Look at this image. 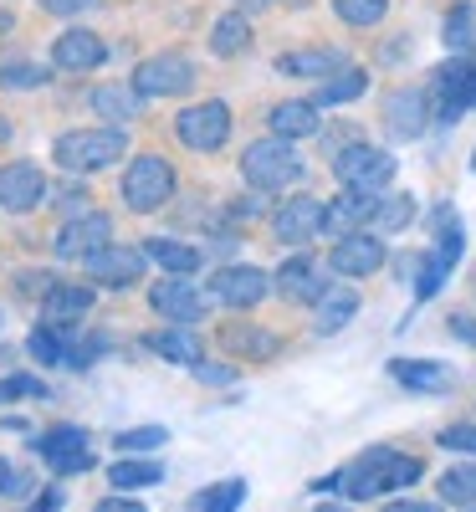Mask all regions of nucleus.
<instances>
[{"mask_svg":"<svg viewBox=\"0 0 476 512\" xmlns=\"http://www.w3.org/2000/svg\"><path fill=\"white\" fill-rule=\"evenodd\" d=\"M420 472H425V466H420L415 456H400V451H389V446H374V451H364L354 466H343V472H333V477H323V482H313V487H318V492H349L354 502H369V497H379V492H395V487L420 482Z\"/></svg>","mask_w":476,"mask_h":512,"instance_id":"obj_1","label":"nucleus"},{"mask_svg":"<svg viewBox=\"0 0 476 512\" xmlns=\"http://www.w3.org/2000/svg\"><path fill=\"white\" fill-rule=\"evenodd\" d=\"M52 154L67 175H93V169H108L128 154V139L123 128H72V134L52 144Z\"/></svg>","mask_w":476,"mask_h":512,"instance_id":"obj_2","label":"nucleus"},{"mask_svg":"<svg viewBox=\"0 0 476 512\" xmlns=\"http://www.w3.org/2000/svg\"><path fill=\"white\" fill-rule=\"evenodd\" d=\"M241 175L256 190H287L302 180V154L292 149V139H262V144H246L241 154Z\"/></svg>","mask_w":476,"mask_h":512,"instance_id":"obj_3","label":"nucleus"},{"mask_svg":"<svg viewBox=\"0 0 476 512\" xmlns=\"http://www.w3.org/2000/svg\"><path fill=\"white\" fill-rule=\"evenodd\" d=\"M333 175L343 190H384L389 180H395V154H384L374 144H343L333 149Z\"/></svg>","mask_w":476,"mask_h":512,"instance_id":"obj_4","label":"nucleus"},{"mask_svg":"<svg viewBox=\"0 0 476 512\" xmlns=\"http://www.w3.org/2000/svg\"><path fill=\"white\" fill-rule=\"evenodd\" d=\"M430 108H436L441 123H456L461 113L476 108V62L471 57H451L436 67V77H430Z\"/></svg>","mask_w":476,"mask_h":512,"instance_id":"obj_5","label":"nucleus"},{"mask_svg":"<svg viewBox=\"0 0 476 512\" xmlns=\"http://www.w3.org/2000/svg\"><path fill=\"white\" fill-rule=\"evenodd\" d=\"M169 195H175V169H169L159 154H139L134 164H128V175H123V205L128 210L149 216V210H159Z\"/></svg>","mask_w":476,"mask_h":512,"instance_id":"obj_6","label":"nucleus"},{"mask_svg":"<svg viewBox=\"0 0 476 512\" xmlns=\"http://www.w3.org/2000/svg\"><path fill=\"white\" fill-rule=\"evenodd\" d=\"M175 134L185 149L195 154H215L226 139H231V108L221 98H205V103H190L180 118H175Z\"/></svg>","mask_w":476,"mask_h":512,"instance_id":"obj_7","label":"nucleus"},{"mask_svg":"<svg viewBox=\"0 0 476 512\" xmlns=\"http://www.w3.org/2000/svg\"><path fill=\"white\" fill-rule=\"evenodd\" d=\"M134 88H139L144 98H180V93L195 88V62L180 57V52H159V57H149V62L134 72Z\"/></svg>","mask_w":476,"mask_h":512,"instance_id":"obj_8","label":"nucleus"},{"mask_svg":"<svg viewBox=\"0 0 476 512\" xmlns=\"http://www.w3.org/2000/svg\"><path fill=\"white\" fill-rule=\"evenodd\" d=\"M328 231V205L313 200V195H292L277 216H272V236L282 246H308Z\"/></svg>","mask_w":476,"mask_h":512,"instance_id":"obj_9","label":"nucleus"},{"mask_svg":"<svg viewBox=\"0 0 476 512\" xmlns=\"http://www.w3.org/2000/svg\"><path fill=\"white\" fill-rule=\"evenodd\" d=\"M52 246H57L62 262H88V256H98L103 246H113V221L103 216V210H88V216L67 221Z\"/></svg>","mask_w":476,"mask_h":512,"instance_id":"obj_10","label":"nucleus"},{"mask_svg":"<svg viewBox=\"0 0 476 512\" xmlns=\"http://www.w3.org/2000/svg\"><path fill=\"white\" fill-rule=\"evenodd\" d=\"M36 456L47 461L57 477H72V472H88V466H93L88 436H82L77 425H52L47 436H36Z\"/></svg>","mask_w":476,"mask_h":512,"instance_id":"obj_11","label":"nucleus"},{"mask_svg":"<svg viewBox=\"0 0 476 512\" xmlns=\"http://www.w3.org/2000/svg\"><path fill=\"white\" fill-rule=\"evenodd\" d=\"M328 267L338 277H374L384 267V241L374 231H354V236H338L333 241V256H328Z\"/></svg>","mask_w":476,"mask_h":512,"instance_id":"obj_12","label":"nucleus"},{"mask_svg":"<svg viewBox=\"0 0 476 512\" xmlns=\"http://www.w3.org/2000/svg\"><path fill=\"white\" fill-rule=\"evenodd\" d=\"M41 200H47V175H41L36 164H26V159L0 164V210L26 216V210H36Z\"/></svg>","mask_w":476,"mask_h":512,"instance_id":"obj_13","label":"nucleus"},{"mask_svg":"<svg viewBox=\"0 0 476 512\" xmlns=\"http://www.w3.org/2000/svg\"><path fill=\"white\" fill-rule=\"evenodd\" d=\"M272 292V277L262 267H221L210 277V297H221L226 308H256Z\"/></svg>","mask_w":476,"mask_h":512,"instance_id":"obj_14","label":"nucleus"},{"mask_svg":"<svg viewBox=\"0 0 476 512\" xmlns=\"http://www.w3.org/2000/svg\"><path fill=\"white\" fill-rule=\"evenodd\" d=\"M144 262H149V251H139V246H103L82 267H88V277L103 282V287H134L144 277Z\"/></svg>","mask_w":476,"mask_h":512,"instance_id":"obj_15","label":"nucleus"},{"mask_svg":"<svg viewBox=\"0 0 476 512\" xmlns=\"http://www.w3.org/2000/svg\"><path fill=\"white\" fill-rule=\"evenodd\" d=\"M149 303H154V313H159V318L185 323V328H190V323L205 313V292H200L190 277H164V282H154Z\"/></svg>","mask_w":476,"mask_h":512,"instance_id":"obj_16","label":"nucleus"},{"mask_svg":"<svg viewBox=\"0 0 476 512\" xmlns=\"http://www.w3.org/2000/svg\"><path fill=\"white\" fill-rule=\"evenodd\" d=\"M272 287L287 297V303H318L333 282L323 277V267L313 262V256H287V262L277 267V282Z\"/></svg>","mask_w":476,"mask_h":512,"instance_id":"obj_17","label":"nucleus"},{"mask_svg":"<svg viewBox=\"0 0 476 512\" xmlns=\"http://www.w3.org/2000/svg\"><path fill=\"white\" fill-rule=\"evenodd\" d=\"M425 113H430V93H420V88H400V93L384 98V123L395 139H420Z\"/></svg>","mask_w":476,"mask_h":512,"instance_id":"obj_18","label":"nucleus"},{"mask_svg":"<svg viewBox=\"0 0 476 512\" xmlns=\"http://www.w3.org/2000/svg\"><path fill=\"white\" fill-rule=\"evenodd\" d=\"M103 57H108V47L98 41V31H62L57 41H52V62L62 67V72H93V67H103Z\"/></svg>","mask_w":476,"mask_h":512,"instance_id":"obj_19","label":"nucleus"},{"mask_svg":"<svg viewBox=\"0 0 476 512\" xmlns=\"http://www.w3.org/2000/svg\"><path fill=\"white\" fill-rule=\"evenodd\" d=\"M374 205H379L374 190H349V195H338V200L328 205V231H323V236H354V231H369Z\"/></svg>","mask_w":476,"mask_h":512,"instance_id":"obj_20","label":"nucleus"},{"mask_svg":"<svg viewBox=\"0 0 476 512\" xmlns=\"http://www.w3.org/2000/svg\"><path fill=\"white\" fill-rule=\"evenodd\" d=\"M93 313V292L88 287H72V282H52L41 292V318L57 323V328H72L77 318Z\"/></svg>","mask_w":476,"mask_h":512,"instance_id":"obj_21","label":"nucleus"},{"mask_svg":"<svg viewBox=\"0 0 476 512\" xmlns=\"http://www.w3.org/2000/svg\"><path fill=\"white\" fill-rule=\"evenodd\" d=\"M389 374H395L405 390H425V395H441L456 384V374L446 364H430V359H395L389 364Z\"/></svg>","mask_w":476,"mask_h":512,"instance_id":"obj_22","label":"nucleus"},{"mask_svg":"<svg viewBox=\"0 0 476 512\" xmlns=\"http://www.w3.org/2000/svg\"><path fill=\"white\" fill-rule=\"evenodd\" d=\"M343 67H349V62H343L333 47H308V52H282L277 57V72L282 77H333Z\"/></svg>","mask_w":476,"mask_h":512,"instance_id":"obj_23","label":"nucleus"},{"mask_svg":"<svg viewBox=\"0 0 476 512\" xmlns=\"http://www.w3.org/2000/svg\"><path fill=\"white\" fill-rule=\"evenodd\" d=\"M149 349L159 354V359H169V364H185V369H195L200 359H205V349H200V338L185 328V323H175V328H164V333H149Z\"/></svg>","mask_w":476,"mask_h":512,"instance_id":"obj_24","label":"nucleus"},{"mask_svg":"<svg viewBox=\"0 0 476 512\" xmlns=\"http://www.w3.org/2000/svg\"><path fill=\"white\" fill-rule=\"evenodd\" d=\"M354 313H359V292H354V287H328V292L318 297V318H313V328L328 338V333H338V328H349Z\"/></svg>","mask_w":476,"mask_h":512,"instance_id":"obj_25","label":"nucleus"},{"mask_svg":"<svg viewBox=\"0 0 476 512\" xmlns=\"http://www.w3.org/2000/svg\"><path fill=\"white\" fill-rule=\"evenodd\" d=\"M144 108V93L139 88H123V82H103L93 93V113H103L108 123H134Z\"/></svg>","mask_w":476,"mask_h":512,"instance_id":"obj_26","label":"nucleus"},{"mask_svg":"<svg viewBox=\"0 0 476 512\" xmlns=\"http://www.w3.org/2000/svg\"><path fill=\"white\" fill-rule=\"evenodd\" d=\"M144 251H149V262H159L169 277H190V272H200V251H195V246H185V241L149 236V241H144Z\"/></svg>","mask_w":476,"mask_h":512,"instance_id":"obj_27","label":"nucleus"},{"mask_svg":"<svg viewBox=\"0 0 476 512\" xmlns=\"http://www.w3.org/2000/svg\"><path fill=\"white\" fill-rule=\"evenodd\" d=\"M26 349H31L41 364H82L77 349H72V338H67V328H57V323H36L31 338H26Z\"/></svg>","mask_w":476,"mask_h":512,"instance_id":"obj_28","label":"nucleus"},{"mask_svg":"<svg viewBox=\"0 0 476 512\" xmlns=\"http://www.w3.org/2000/svg\"><path fill=\"white\" fill-rule=\"evenodd\" d=\"M251 47V16L246 11H226L221 21H215L210 31V52L215 57H241Z\"/></svg>","mask_w":476,"mask_h":512,"instance_id":"obj_29","label":"nucleus"},{"mask_svg":"<svg viewBox=\"0 0 476 512\" xmlns=\"http://www.w3.org/2000/svg\"><path fill=\"white\" fill-rule=\"evenodd\" d=\"M272 134L277 139H308V134H318V103H277L272 108Z\"/></svg>","mask_w":476,"mask_h":512,"instance_id":"obj_30","label":"nucleus"},{"mask_svg":"<svg viewBox=\"0 0 476 512\" xmlns=\"http://www.w3.org/2000/svg\"><path fill=\"white\" fill-rule=\"evenodd\" d=\"M410 221H415V195H379L369 231H374V236H395V231H405Z\"/></svg>","mask_w":476,"mask_h":512,"instance_id":"obj_31","label":"nucleus"},{"mask_svg":"<svg viewBox=\"0 0 476 512\" xmlns=\"http://www.w3.org/2000/svg\"><path fill=\"white\" fill-rule=\"evenodd\" d=\"M369 88V77L359 72V67H343V72H333V77H323V88H318V108H338V103H354L359 93Z\"/></svg>","mask_w":476,"mask_h":512,"instance_id":"obj_32","label":"nucleus"},{"mask_svg":"<svg viewBox=\"0 0 476 512\" xmlns=\"http://www.w3.org/2000/svg\"><path fill=\"white\" fill-rule=\"evenodd\" d=\"M108 482L118 487V492H139V487H154V482H164V472H159V461H139V456H118V466L108 472Z\"/></svg>","mask_w":476,"mask_h":512,"instance_id":"obj_33","label":"nucleus"},{"mask_svg":"<svg viewBox=\"0 0 476 512\" xmlns=\"http://www.w3.org/2000/svg\"><path fill=\"white\" fill-rule=\"evenodd\" d=\"M241 502H246V482H241V477H231V482L205 487V492L190 502V512H236Z\"/></svg>","mask_w":476,"mask_h":512,"instance_id":"obj_34","label":"nucleus"},{"mask_svg":"<svg viewBox=\"0 0 476 512\" xmlns=\"http://www.w3.org/2000/svg\"><path fill=\"white\" fill-rule=\"evenodd\" d=\"M169 441L164 425H134V431H118V456H144V451H159Z\"/></svg>","mask_w":476,"mask_h":512,"instance_id":"obj_35","label":"nucleus"},{"mask_svg":"<svg viewBox=\"0 0 476 512\" xmlns=\"http://www.w3.org/2000/svg\"><path fill=\"white\" fill-rule=\"evenodd\" d=\"M446 47L451 52H471L476 47V11L471 6H451V16H446Z\"/></svg>","mask_w":476,"mask_h":512,"instance_id":"obj_36","label":"nucleus"},{"mask_svg":"<svg viewBox=\"0 0 476 512\" xmlns=\"http://www.w3.org/2000/svg\"><path fill=\"white\" fill-rule=\"evenodd\" d=\"M446 272H451V262H446L441 251H430V256H420V267H415V297H420V303H425V297H436V292H441Z\"/></svg>","mask_w":476,"mask_h":512,"instance_id":"obj_37","label":"nucleus"},{"mask_svg":"<svg viewBox=\"0 0 476 512\" xmlns=\"http://www.w3.org/2000/svg\"><path fill=\"white\" fill-rule=\"evenodd\" d=\"M441 497L456 507H476V466H451L441 477Z\"/></svg>","mask_w":476,"mask_h":512,"instance_id":"obj_38","label":"nucleus"},{"mask_svg":"<svg viewBox=\"0 0 476 512\" xmlns=\"http://www.w3.org/2000/svg\"><path fill=\"white\" fill-rule=\"evenodd\" d=\"M333 11L349 26H379L384 11H389V0H333Z\"/></svg>","mask_w":476,"mask_h":512,"instance_id":"obj_39","label":"nucleus"},{"mask_svg":"<svg viewBox=\"0 0 476 512\" xmlns=\"http://www.w3.org/2000/svg\"><path fill=\"white\" fill-rule=\"evenodd\" d=\"M47 82V72L31 67V62H11V67H0V88H41Z\"/></svg>","mask_w":476,"mask_h":512,"instance_id":"obj_40","label":"nucleus"},{"mask_svg":"<svg viewBox=\"0 0 476 512\" xmlns=\"http://www.w3.org/2000/svg\"><path fill=\"white\" fill-rule=\"evenodd\" d=\"M226 349H256V354H272L277 338L272 333H241V328H226Z\"/></svg>","mask_w":476,"mask_h":512,"instance_id":"obj_41","label":"nucleus"},{"mask_svg":"<svg viewBox=\"0 0 476 512\" xmlns=\"http://www.w3.org/2000/svg\"><path fill=\"white\" fill-rule=\"evenodd\" d=\"M441 446H446V451L476 456V425H446V431H441Z\"/></svg>","mask_w":476,"mask_h":512,"instance_id":"obj_42","label":"nucleus"},{"mask_svg":"<svg viewBox=\"0 0 476 512\" xmlns=\"http://www.w3.org/2000/svg\"><path fill=\"white\" fill-rule=\"evenodd\" d=\"M11 395L47 400V384H41V379H26V374H16V379H6V384H0V400H11Z\"/></svg>","mask_w":476,"mask_h":512,"instance_id":"obj_43","label":"nucleus"},{"mask_svg":"<svg viewBox=\"0 0 476 512\" xmlns=\"http://www.w3.org/2000/svg\"><path fill=\"white\" fill-rule=\"evenodd\" d=\"M41 11H52V16H82L88 6H98V0H36Z\"/></svg>","mask_w":476,"mask_h":512,"instance_id":"obj_44","label":"nucleus"},{"mask_svg":"<svg viewBox=\"0 0 476 512\" xmlns=\"http://www.w3.org/2000/svg\"><path fill=\"white\" fill-rule=\"evenodd\" d=\"M93 512H144V507H139L134 497H123V492H118V497H108V502H98Z\"/></svg>","mask_w":476,"mask_h":512,"instance_id":"obj_45","label":"nucleus"},{"mask_svg":"<svg viewBox=\"0 0 476 512\" xmlns=\"http://www.w3.org/2000/svg\"><path fill=\"white\" fill-rule=\"evenodd\" d=\"M0 492H21V477L11 472V466H6V461H0Z\"/></svg>","mask_w":476,"mask_h":512,"instance_id":"obj_46","label":"nucleus"},{"mask_svg":"<svg viewBox=\"0 0 476 512\" xmlns=\"http://www.w3.org/2000/svg\"><path fill=\"white\" fill-rule=\"evenodd\" d=\"M384 512H436L430 502H395V507H384Z\"/></svg>","mask_w":476,"mask_h":512,"instance_id":"obj_47","label":"nucleus"},{"mask_svg":"<svg viewBox=\"0 0 476 512\" xmlns=\"http://www.w3.org/2000/svg\"><path fill=\"white\" fill-rule=\"evenodd\" d=\"M52 507H57V492H47L41 502H31V512H52Z\"/></svg>","mask_w":476,"mask_h":512,"instance_id":"obj_48","label":"nucleus"},{"mask_svg":"<svg viewBox=\"0 0 476 512\" xmlns=\"http://www.w3.org/2000/svg\"><path fill=\"white\" fill-rule=\"evenodd\" d=\"M241 6H246V11H262V6H272V0H241Z\"/></svg>","mask_w":476,"mask_h":512,"instance_id":"obj_49","label":"nucleus"},{"mask_svg":"<svg viewBox=\"0 0 476 512\" xmlns=\"http://www.w3.org/2000/svg\"><path fill=\"white\" fill-rule=\"evenodd\" d=\"M6 139H11V123H6V118H0V144H6Z\"/></svg>","mask_w":476,"mask_h":512,"instance_id":"obj_50","label":"nucleus"},{"mask_svg":"<svg viewBox=\"0 0 476 512\" xmlns=\"http://www.w3.org/2000/svg\"><path fill=\"white\" fill-rule=\"evenodd\" d=\"M6 31H11V16H6V11H0V36H6Z\"/></svg>","mask_w":476,"mask_h":512,"instance_id":"obj_51","label":"nucleus"},{"mask_svg":"<svg viewBox=\"0 0 476 512\" xmlns=\"http://www.w3.org/2000/svg\"><path fill=\"white\" fill-rule=\"evenodd\" d=\"M287 6H308V0H287Z\"/></svg>","mask_w":476,"mask_h":512,"instance_id":"obj_52","label":"nucleus"},{"mask_svg":"<svg viewBox=\"0 0 476 512\" xmlns=\"http://www.w3.org/2000/svg\"><path fill=\"white\" fill-rule=\"evenodd\" d=\"M318 512H343V507H318Z\"/></svg>","mask_w":476,"mask_h":512,"instance_id":"obj_53","label":"nucleus"},{"mask_svg":"<svg viewBox=\"0 0 476 512\" xmlns=\"http://www.w3.org/2000/svg\"><path fill=\"white\" fill-rule=\"evenodd\" d=\"M471 169H476V159H471Z\"/></svg>","mask_w":476,"mask_h":512,"instance_id":"obj_54","label":"nucleus"},{"mask_svg":"<svg viewBox=\"0 0 476 512\" xmlns=\"http://www.w3.org/2000/svg\"><path fill=\"white\" fill-rule=\"evenodd\" d=\"M466 512H476V507H466Z\"/></svg>","mask_w":476,"mask_h":512,"instance_id":"obj_55","label":"nucleus"}]
</instances>
